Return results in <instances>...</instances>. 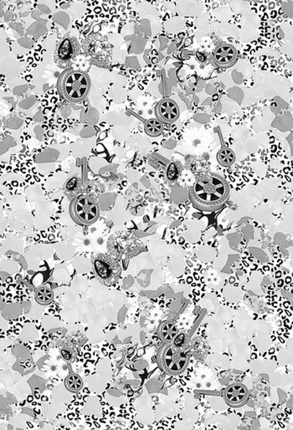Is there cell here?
<instances>
[{
    "label": "cell",
    "mask_w": 293,
    "mask_h": 430,
    "mask_svg": "<svg viewBox=\"0 0 293 430\" xmlns=\"http://www.w3.org/2000/svg\"><path fill=\"white\" fill-rule=\"evenodd\" d=\"M229 193L227 182L214 174L199 176L189 190L193 205L204 211H216L222 207L228 199Z\"/></svg>",
    "instance_id": "6da1fadb"
},
{
    "label": "cell",
    "mask_w": 293,
    "mask_h": 430,
    "mask_svg": "<svg viewBox=\"0 0 293 430\" xmlns=\"http://www.w3.org/2000/svg\"><path fill=\"white\" fill-rule=\"evenodd\" d=\"M59 91L62 96L72 103H78L85 99L91 82L87 74L82 70H69L62 74L59 79Z\"/></svg>",
    "instance_id": "7a4b0ae2"
},
{
    "label": "cell",
    "mask_w": 293,
    "mask_h": 430,
    "mask_svg": "<svg viewBox=\"0 0 293 430\" xmlns=\"http://www.w3.org/2000/svg\"><path fill=\"white\" fill-rule=\"evenodd\" d=\"M70 216L80 225L93 224L100 216V209L93 197L80 195L70 203Z\"/></svg>",
    "instance_id": "3957f363"
},
{
    "label": "cell",
    "mask_w": 293,
    "mask_h": 430,
    "mask_svg": "<svg viewBox=\"0 0 293 430\" xmlns=\"http://www.w3.org/2000/svg\"><path fill=\"white\" fill-rule=\"evenodd\" d=\"M94 270L102 284L112 285L119 279L122 269L117 261L103 253L94 255L91 258Z\"/></svg>",
    "instance_id": "277c9868"
},
{
    "label": "cell",
    "mask_w": 293,
    "mask_h": 430,
    "mask_svg": "<svg viewBox=\"0 0 293 430\" xmlns=\"http://www.w3.org/2000/svg\"><path fill=\"white\" fill-rule=\"evenodd\" d=\"M160 358L164 371L169 374H180L187 366V355L180 346L175 345H166L162 351Z\"/></svg>",
    "instance_id": "5b68a950"
},
{
    "label": "cell",
    "mask_w": 293,
    "mask_h": 430,
    "mask_svg": "<svg viewBox=\"0 0 293 430\" xmlns=\"http://www.w3.org/2000/svg\"><path fill=\"white\" fill-rule=\"evenodd\" d=\"M156 115L160 122L173 123L179 118V107L173 100L164 98L156 107Z\"/></svg>",
    "instance_id": "8992f818"
},
{
    "label": "cell",
    "mask_w": 293,
    "mask_h": 430,
    "mask_svg": "<svg viewBox=\"0 0 293 430\" xmlns=\"http://www.w3.org/2000/svg\"><path fill=\"white\" fill-rule=\"evenodd\" d=\"M79 52L80 45L77 40L73 36H66L59 45L56 50V57L59 61L67 63L76 58Z\"/></svg>",
    "instance_id": "52a82bcc"
},
{
    "label": "cell",
    "mask_w": 293,
    "mask_h": 430,
    "mask_svg": "<svg viewBox=\"0 0 293 430\" xmlns=\"http://www.w3.org/2000/svg\"><path fill=\"white\" fill-rule=\"evenodd\" d=\"M237 59V52L233 45H221L216 48L213 55L214 64L220 68H230L234 65Z\"/></svg>",
    "instance_id": "ba28073f"
},
{
    "label": "cell",
    "mask_w": 293,
    "mask_h": 430,
    "mask_svg": "<svg viewBox=\"0 0 293 430\" xmlns=\"http://www.w3.org/2000/svg\"><path fill=\"white\" fill-rule=\"evenodd\" d=\"M249 392L242 384H233L226 388L224 398L230 406L239 407L243 406L248 400Z\"/></svg>",
    "instance_id": "9c48e42d"
},
{
    "label": "cell",
    "mask_w": 293,
    "mask_h": 430,
    "mask_svg": "<svg viewBox=\"0 0 293 430\" xmlns=\"http://www.w3.org/2000/svg\"><path fill=\"white\" fill-rule=\"evenodd\" d=\"M82 189V180L79 176H74L68 181L65 184L64 193L70 200H73L80 196Z\"/></svg>",
    "instance_id": "30bf717a"
},
{
    "label": "cell",
    "mask_w": 293,
    "mask_h": 430,
    "mask_svg": "<svg viewBox=\"0 0 293 430\" xmlns=\"http://www.w3.org/2000/svg\"><path fill=\"white\" fill-rule=\"evenodd\" d=\"M178 334V329L173 323H164L159 330V335L164 342L171 343L175 339Z\"/></svg>",
    "instance_id": "8fae6325"
},
{
    "label": "cell",
    "mask_w": 293,
    "mask_h": 430,
    "mask_svg": "<svg viewBox=\"0 0 293 430\" xmlns=\"http://www.w3.org/2000/svg\"><path fill=\"white\" fill-rule=\"evenodd\" d=\"M218 161L223 166H230L231 164H234L235 160V155L233 150L228 148H223L220 149L218 155H217Z\"/></svg>",
    "instance_id": "7c38bea8"
},
{
    "label": "cell",
    "mask_w": 293,
    "mask_h": 430,
    "mask_svg": "<svg viewBox=\"0 0 293 430\" xmlns=\"http://www.w3.org/2000/svg\"><path fill=\"white\" fill-rule=\"evenodd\" d=\"M35 298L41 304H49L54 298V293L47 287H41L35 292Z\"/></svg>",
    "instance_id": "4fadbf2b"
},
{
    "label": "cell",
    "mask_w": 293,
    "mask_h": 430,
    "mask_svg": "<svg viewBox=\"0 0 293 430\" xmlns=\"http://www.w3.org/2000/svg\"><path fill=\"white\" fill-rule=\"evenodd\" d=\"M145 132L151 137H156L163 132V124L157 119H149L145 123Z\"/></svg>",
    "instance_id": "5bb4252c"
},
{
    "label": "cell",
    "mask_w": 293,
    "mask_h": 430,
    "mask_svg": "<svg viewBox=\"0 0 293 430\" xmlns=\"http://www.w3.org/2000/svg\"><path fill=\"white\" fill-rule=\"evenodd\" d=\"M65 386L70 392H78L83 386V382L78 375L70 374L64 381Z\"/></svg>",
    "instance_id": "9a60e30c"
},
{
    "label": "cell",
    "mask_w": 293,
    "mask_h": 430,
    "mask_svg": "<svg viewBox=\"0 0 293 430\" xmlns=\"http://www.w3.org/2000/svg\"><path fill=\"white\" fill-rule=\"evenodd\" d=\"M167 178L171 180V181H173V180H175L177 178V176H178V169H177L175 164L172 163V164H170L167 170Z\"/></svg>",
    "instance_id": "2e32d148"
},
{
    "label": "cell",
    "mask_w": 293,
    "mask_h": 430,
    "mask_svg": "<svg viewBox=\"0 0 293 430\" xmlns=\"http://www.w3.org/2000/svg\"><path fill=\"white\" fill-rule=\"evenodd\" d=\"M62 355L64 360L69 361V362L73 360L74 354L72 353V351H70V350L63 349L62 351Z\"/></svg>",
    "instance_id": "e0dca14e"
},
{
    "label": "cell",
    "mask_w": 293,
    "mask_h": 430,
    "mask_svg": "<svg viewBox=\"0 0 293 430\" xmlns=\"http://www.w3.org/2000/svg\"><path fill=\"white\" fill-rule=\"evenodd\" d=\"M184 342H185V335L184 334H180L179 336L175 337V340H174V344L173 345H175L176 346H181Z\"/></svg>",
    "instance_id": "ac0fdd59"
},
{
    "label": "cell",
    "mask_w": 293,
    "mask_h": 430,
    "mask_svg": "<svg viewBox=\"0 0 293 430\" xmlns=\"http://www.w3.org/2000/svg\"><path fill=\"white\" fill-rule=\"evenodd\" d=\"M28 401H29V402L32 401V397H31V396H29V398H28Z\"/></svg>",
    "instance_id": "d6986e66"
},
{
    "label": "cell",
    "mask_w": 293,
    "mask_h": 430,
    "mask_svg": "<svg viewBox=\"0 0 293 430\" xmlns=\"http://www.w3.org/2000/svg\"><path fill=\"white\" fill-rule=\"evenodd\" d=\"M35 396H36V398H40V397H39L38 392H35Z\"/></svg>",
    "instance_id": "ffe728a7"
}]
</instances>
